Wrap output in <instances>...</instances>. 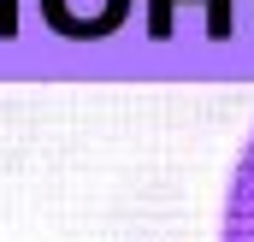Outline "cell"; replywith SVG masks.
Segmentation results:
<instances>
[{
  "label": "cell",
  "mask_w": 254,
  "mask_h": 242,
  "mask_svg": "<svg viewBox=\"0 0 254 242\" xmlns=\"http://www.w3.org/2000/svg\"><path fill=\"white\" fill-rule=\"evenodd\" d=\"M219 242H254V130L231 166V189H225V225Z\"/></svg>",
  "instance_id": "6da1fadb"
}]
</instances>
